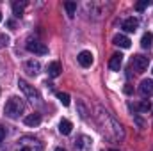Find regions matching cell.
<instances>
[{"label":"cell","instance_id":"1","mask_svg":"<svg viewBox=\"0 0 153 151\" xmlns=\"http://www.w3.org/2000/svg\"><path fill=\"white\" fill-rule=\"evenodd\" d=\"M23 110H25V101L22 98H18V96L9 98L5 107H4V114L7 117H11V119H18L20 114H23Z\"/></svg>","mask_w":153,"mask_h":151},{"label":"cell","instance_id":"2","mask_svg":"<svg viewBox=\"0 0 153 151\" xmlns=\"http://www.w3.org/2000/svg\"><path fill=\"white\" fill-rule=\"evenodd\" d=\"M148 64H150V57H144V55H134L132 61H130V66L137 71V73H143L148 70Z\"/></svg>","mask_w":153,"mask_h":151},{"label":"cell","instance_id":"3","mask_svg":"<svg viewBox=\"0 0 153 151\" xmlns=\"http://www.w3.org/2000/svg\"><path fill=\"white\" fill-rule=\"evenodd\" d=\"M18 87L22 89V93H23V94H25L30 101H36V100L39 98L38 91H36V89H34L29 82H25V80H22V78H20V80H18Z\"/></svg>","mask_w":153,"mask_h":151},{"label":"cell","instance_id":"4","mask_svg":"<svg viewBox=\"0 0 153 151\" xmlns=\"http://www.w3.org/2000/svg\"><path fill=\"white\" fill-rule=\"evenodd\" d=\"M18 151H43V146L39 144L38 141L22 139V141H20V148H18Z\"/></svg>","mask_w":153,"mask_h":151},{"label":"cell","instance_id":"5","mask_svg":"<svg viewBox=\"0 0 153 151\" xmlns=\"http://www.w3.org/2000/svg\"><path fill=\"white\" fill-rule=\"evenodd\" d=\"M27 50L29 52H32V53H36V55H46L48 53V48H46V44L45 43H39V41H27Z\"/></svg>","mask_w":153,"mask_h":151},{"label":"cell","instance_id":"6","mask_svg":"<svg viewBox=\"0 0 153 151\" xmlns=\"http://www.w3.org/2000/svg\"><path fill=\"white\" fill-rule=\"evenodd\" d=\"M93 148V141L85 135H80L78 139L75 141V150L76 151H91Z\"/></svg>","mask_w":153,"mask_h":151},{"label":"cell","instance_id":"7","mask_svg":"<svg viewBox=\"0 0 153 151\" xmlns=\"http://www.w3.org/2000/svg\"><path fill=\"white\" fill-rule=\"evenodd\" d=\"M139 94L143 98H150L153 94V80H143L139 85Z\"/></svg>","mask_w":153,"mask_h":151},{"label":"cell","instance_id":"8","mask_svg":"<svg viewBox=\"0 0 153 151\" xmlns=\"http://www.w3.org/2000/svg\"><path fill=\"white\" fill-rule=\"evenodd\" d=\"M76 59H78V64H80L82 68H89V66L93 64V53H91V52H87V50L80 52Z\"/></svg>","mask_w":153,"mask_h":151},{"label":"cell","instance_id":"9","mask_svg":"<svg viewBox=\"0 0 153 151\" xmlns=\"http://www.w3.org/2000/svg\"><path fill=\"white\" fill-rule=\"evenodd\" d=\"M121 27H123V30H126V32H135L137 27H139V20L134 18V16H130V18H126V20L123 21Z\"/></svg>","mask_w":153,"mask_h":151},{"label":"cell","instance_id":"10","mask_svg":"<svg viewBox=\"0 0 153 151\" xmlns=\"http://www.w3.org/2000/svg\"><path fill=\"white\" fill-rule=\"evenodd\" d=\"M61 71H62V66H61L59 61H53V62H50V64L46 66V73H48V76H52V78L59 76Z\"/></svg>","mask_w":153,"mask_h":151},{"label":"cell","instance_id":"11","mask_svg":"<svg viewBox=\"0 0 153 151\" xmlns=\"http://www.w3.org/2000/svg\"><path fill=\"white\" fill-rule=\"evenodd\" d=\"M25 71L29 73V75H38L39 70H41V64H39L38 61H34V59H30V61H27L25 62Z\"/></svg>","mask_w":153,"mask_h":151},{"label":"cell","instance_id":"12","mask_svg":"<svg viewBox=\"0 0 153 151\" xmlns=\"http://www.w3.org/2000/svg\"><path fill=\"white\" fill-rule=\"evenodd\" d=\"M121 64H123V55H121V53H114V55L111 57V61H109V68H111L112 71H119Z\"/></svg>","mask_w":153,"mask_h":151},{"label":"cell","instance_id":"13","mask_svg":"<svg viewBox=\"0 0 153 151\" xmlns=\"http://www.w3.org/2000/svg\"><path fill=\"white\" fill-rule=\"evenodd\" d=\"M112 43H114L116 46H121V48H130V44H132V41L126 36H123V34H116Z\"/></svg>","mask_w":153,"mask_h":151},{"label":"cell","instance_id":"14","mask_svg":"<svg viewBox=\"0 0 153 151\" xmlns=\"http://www.w3.org/2000/svg\"><path fill=\"white\" fill-rule=\"evenodd\" d=\"M23 123L27 124V126H38L39 123H41V115L39 114H30V115H27L25 119H23Z\"/></svg>","mask_w":153,"mask_h":151},{"label":"cell","instance_id":"15","mask_svg":"<svg viewBox=\"0 0 153 151\" xmlns=\"http://www.w3.org/2000/svg\"><path fill=\"white\" fill-rule=\"evenodd\" d=\"M71 128H73V124H71L68 119H62V121L59 123V132H61L62 135H70V133H71Z\"/></svg>","mask_w":153,"mask_h":151},{"label":"cell","instance_id":"16","mask_svg":"<svg viewBox=\"0 0 153 151\" xmlns=\"http://www.w3.org/2000/svg\"><path fill=\"white\" fill-rule=\"evenodd\" d=\"M152 44H153V34L152 32H146V34L141 38V46H143V48H150Z\"/></svg>","mask_w":153,"mask_h":151},{"label":"cell","instance_id":"17","mask_svg":"<svg viewBox=\"0 0 153 151\" xmlns=\"http://www.w3.org/2000/svg\"><path fill=\"white\" fill-rule=\"evenodd\" d=\"M134 109H135V110H139V112H148V110L152 109V103H150L148 100H144V101H141V103L134 105Z\"/></svg>","mask_w":153,"mask_h":151},{"label":"cell","instance_id":"18","mask_svg":"<svg viewBox=\"0 0 153 151\" xmlns=\"http://www.w3.org/2000/svg\"><path fill=\"white\" fill-rule=\"evenodd\" d=\"M25 5H27V2H16V4H13V11H14V14L16 16H22L23 14V9H25Z\"/></svg>","mask_w":153,"mask_h":151},{"label":"cell","instance_id":"19","mask_svg":"<svg viewBox=\"0 0 153 151\" xmlns=\"http://www.w3.org/2000/svg\"><path fill=\"white\" fill-rule=\"evenodd\" d=\"M64 7H66V11H68V16H70V18H73V16H75V13H76V4H75V2H66V4H64Z\"/></svg>","mask_w":153,"mask_h":151},{"label":"cell","instance_id":"20","mask_svg":"<svg viewBox=\"0 0 153 151\" xmlns=\"http://www.w3.org/2000/svg\"><path fill=\"white\" fill-rule=\"evenodd\" d=\"M57 98H59V101H61L64 107H68V105H70V94H68V93H59V94H57Z\"/></svg>","mask_w":153,"mask_h":151},{"label":"cell","instance_id":"21","mask_svg":"<svg viewBox=\"0 0 153 151\" xmlns=\"http://www.w3.org/2000/svg\"><path fill=\"white\" fill-rule=\"evenodd\" d=\"M148 5H150V0H144V2H139V4L135 5V9H137V11H143V9H146Z\"/></svg>","mask_w":153,"mask_h":151},{"label":"cell","instance_id":"22","mask_svg":"<svg viewBox=\"0 0 153 151\" xmlns=\"http://www.w3.org/2000/svg\"><path fill=\"white\" fill-rule=\"evenodd\" d=\"M7 43H9V38L5 34H0V46H7Z\"/></svg>","mask_w":153,"mask_h":151},{"label":"cell","instance_id":"23","mask_svg":"<svg viewBox=\"0 0 153 151\" xmlns=\"http://www.w3.org/2000/svg\"><path fill=\"white\" fill-rule=\"evenodd\" d=\"M4 139H5V128H4V126L0 124V142H2Z\"/></svg>","mask_w":153,"mask_h":151},{"label":"cell","instance_id":"24","mask_svg":"<svg viewBox=\"0 0 153 151\" xmlns=\"http://www.w3.org/2000/svg\"><path fill=\"white\" fill-rule=\"evenodd\" d=\"M55 151H66V150H62V148H57V150H55Z\"/></svg>","mask_w":153,"mask_h":151},{"label":"cell","instance_id":"25","mask_svg":"<svg viewBox=\"0 0 153 151\" xmlns=\"http://www.w3.org/2000/svg\"><path fill=\"white\" fill-rule=\"evenodd\" d=\"M0 21H2V13H0Z\"/></svg>","mask_w":153,"mask_h":151},{"label":"cell","instance_id":"26","mask_svg":"<svg viewBox=\"0 0 153 151\" xmlns=\"http://www.w3.org/2000/svg\"><path fill=\"white\" fill-rule=\"evenodd\" d=\"M109 151H117V150H109Z\"/></svg>","mask_w":153,"mask_h":151}]
</instances>
